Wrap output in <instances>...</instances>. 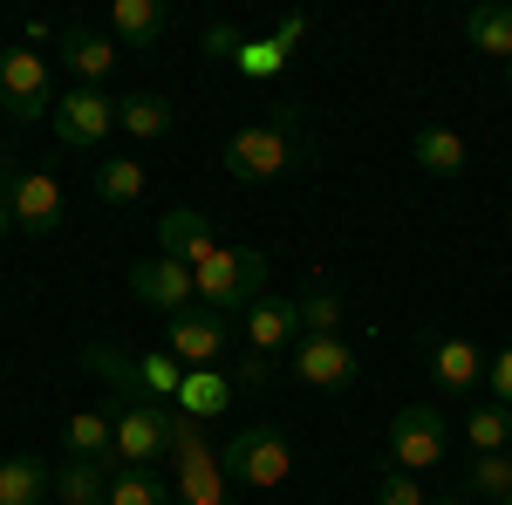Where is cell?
<instances>
[{
    "label": "cell",
    "instance_id": "1",
    "mask_svg": "<svg viewBox=\"0 0 512 505\" xmlns=\"http://www.w3.org/2000/svg\"><path fill=\"white\" fill-rule=\"evenodd\" d=\"M301 164H308V137H301L294 103L260 123H239L226 137V178L233 185H274V178H294Z\"/></svg>",
    "mask_w": 512,
    "mask_h": 505
},
{
    "label": "cell",
    "instance_id": "2",
    "mask_svg": "<svg viewBox=\"0 0 512 505\" xmlns=\"http://www.w3.org/2000/svg\"><path fill=\"white\" fill-rule=\"evenodd\" d=\"M171 505H233V478L219 465V444L205 437L198 417L178 410V424H171Z\"/></svg>",
    "mask_w": 512,
    "mask_h": 505
},
{
    "label": "cell",
    "instance_id": "3",
    "mask_svg": "<svg viewBox=\"0 0 512 505\" xmlns=\"http://www.w3.org/2000/svg\"><path fill=\"white\" fill-rule=\"evenodd\" d=\"M192 280H198V308L246 314L267 294V253L260 246H219L205 267H192Z\"/></svg>",
    "mask_w": 512,
    "mask_h": 505
},
{
    "label": "cell",
    "instance_id": "4",
    "mask_svg": "<svg viewBox=\"0 0 512 505\" xmlns=\"http://www.w3.org/2000/svg\"><path fill=\"white\" fill-rule=\"evenodd\" d=\"M219 465H226V478L246 485V492H274V485L294 478V444H287L274 424H246L233 444L219 451Z\"/></svg>",
    "mask_w": 512,
    "mask_h": 505
},
{
    "label": "cell",
    "instance_id": "5",
    "mask_svg": "<svg viewBox=\"0 0 512 505\" xmlns=\"http://www.w3.org/2000/svg\"><path fill=\"white\" fill-rule=\"evenodd\" d=\"M171 424H178L171 403H158V396H123V410L110 417L117 465H158V458H171Z\"/></svg>",
    "mask_w": 512,
    "mask_h": 505
},
{
    "label": "cell",
    "instance_id": "6",
    "mask_svg": "<svg viewBox=\"0 0 512 505\" xmlns=\"http://www.w3.org/2000/svg\"><path fill=\"white\" fill-rule=\"evenodd\" d=\"M383 465L390 471H431L444 465V410H431V403H403L390 417V444H383Z\"/></svg>",
    "mask_w": 512,
    "mask_h": 505
},
{
    "label": "cell",
    "instance_id": "7",
    "mask_svg": "<svg viewBox=\"0 0 512 505\" xmlns=\"http://www.w3.org/2000/svg\"><path fill=\"white\" fill-rule=\"evenodd\" d=\"M0 110L14 123H41V117H55V89H48V62H41L35 48H7L0 55Z\"/></svg>",
    "mask_w": 512,
    "mask_h": 505
},
{
    "label": "cell",
    "instance_id": "8",
    "mask_svg": "<svg viewBox=\"0 0 512 505\" xmlns=\"http://www.w3.org/2000/svg\"><path fill=\"white\" fill-rule=\"evenodd\" d=\"M233 349V328H226V314L212 308H185L164 321V355L178 362V369H219V355Z\"/></svg>",
    "mask_w": 512,
    "mask_h": 505
},
{
    "label": "cell",
    "instance_id": "9",
    "mask_svg": "<svg viewBox=\"0 0 512 505\" xmlns=\"http://www.w3.org/2000/svg\"><path fill=\"white\" fill-rule=\"evenodd\" d=\"M55 137L69 144V151H96L110 130H117V96H103V89H82V82H69L62 96H55Z\"/></svg>",
    "mask_w": 512,
    "mask_h": 505
},
{
    "label": "cell",
    "instance_id": "10",
    "mask_svg": "<svg viewBox=\"0 0 512 505\" xmlns=\"http://www.w3.org/2000/svg\"><path fill=\"white\" fill-rule=\"evenodd\" d=\"M7 219L28 239H48L69 219V198H62V185H55L48 171H14V178H7Z\"/></svg>",
    "mask_w": 512,
    "mask_h": 505
},
{
    "label": "cell",
    "instance_id": "11",
    "mask_svg": "<svg viewBox=\"0 0 512 505\" xmlns=\"http://www.w3.org/2000/svg\"><path fill=\"white\" fill-rule=\"evenodd\" d=\"M294 376L308 389H321V396H335V389H349L355 376H362V355H355L342 335H301V342H294Z\"/></svg>",
    "mask_w": 512,
    "mask_h": 505
},
{
    "label": "cell",
    "instance_id": "12",
    "mask_svg": "<svg viewBox=\"0 0 512 505\" xmlns=\"http://www.w3.org/2000/svg\"><path fill=\"white\" fill-rule=\"evenodd\" d=\"M130 301H144V308H158L164 321L171 314H185V308H198V280H192V267H178V260H137L130 267Z\"/></svg>",
    "mask_w": 512,
    "mask_h": 505
},
{
    "label": "cell",
    "instance_id": "13",
    "mask_svg": "<svg viewBox=\"0 0 512 505\" xmlns=\"http://www.w3.org/2000/svg\"><path fill=\"white\" fill-rule=\"evenodd\" d=\"M158 253H164V260H178V267H205V260L219 253L212 219L192 212V205H171V212L158 219Z\"/></svg>",
    "mask_w": 512,
    "mask_h": 505
},
{
    "label": "cell",
    "instance_id": "14",
    "mask_svg": "<svg viewBox=\"0 0 512 505\" xmlns=\"http://www.w3.org/2000/svg\"><path fill=\"white\" fill-rule=\"evenodd\" d=\"M294 328H301L294 294H260L253 308L239 314V335H246V349H253V355H280L287 342H294Z\"/></svg>",
    "mask_w": 512,
    "mask_h": 505
},
{
    "label": "cell",
    "instance_id": "15",
    "mask_svg": "<svg viewBox=\"0 0 512 505\" xmlns=\"http://www.w3.org/2000/svg\"><path fill=\"white\" fill-rule=\"evenodd\" d=\"M117 41L103 35V28H89V21H69L62 28V62H69V76L82 82V89H103L110 82V69H117Z\"/></svg>",
    "mask_w": 512,
    "mask_h": 505
},
{
    "label": "cell",
    "instance_id": "16",
    "mask_svg": "<svg viewBox=\"0 0 512 505\" xmlns=\"http://www.w3.org/2000/svg\"><path fill=\"white\" fill-rule=\"evenodd\" d=\"M485 362H492V355L478 349V342L451 335V342H437V349H431V376H437V389L465 396V389H478V383H485Z\"/></svg>",
    "mask_w": 512,
    "mask_h": 505
},
{
    "label": "cell",
    "instance_id": "17",
    "mask_svg": "<svg viewBox=\"0 0 512 505\" xmlns=\"http://www.w3.org/2000/svg\"><path fill=\"white\" fill-rule=\"evenodd\" d=\"M110 478L117 465H89V458H69L48 485V505H110Z\"/></svg>",
    "mask_w": 512,
    "mask_h": 505
},
{
    "label": "cell",
    "instance_id": "18",
    "mask_svg": "<svg viewBox=\"0 0 512 505\" xmlns=\"http://www.w3.org/2000/svg\"><path fill=\"white\" fill-rule=\"evenodd\" d=\"M117 130L130 144H158L164 130H171V103H164L158 89H130V96H117Z\"/></svg>",
    "mask_w": 512,
    "mask_h": 505
},
{
    "label": "cell",
    "instance_id": "19",
    "mask_svg": "<svg viewBox=\"0 0 512 505\" xmlns=\"http://www.w3.org/2000/svg\"><path fill=\"white\" fill-rule=\"evenodd\" d=\"M178 410H185V417H198V424L226 417V410H233V376H219V369H185Z\"/></svg>",
    "mask_w": 512,
    "mask_h": 505
},
{
    "label": "cell",
    "instance_id": "20",
    "mask_svg": "<svg viewBox=\"0 0 512 505\" xmlns=\"http://www.w3.org/2000/svg\"><path fill=\"white\" fill-rule=\"evenodd\" d=\"M465 41H472L478 55L512 62V0H478L472 14H465Z\"/></svg>",
    "mask_w": 512,
    "mask_h": 505
},
{
    "label": "cell",
    "instance_id": "21",
    "mask_svg": "<svg viewBox=\"0 0 512 505\" xmlns=\"http://www.w3.org/2000/svg\"><path fill=\"white\" fill-rule=\"evenodd\" d=\"M410 157H417L431 178H458L472 151H465V137H458L451 123H424V130H417V144H410Z\"/></svg>",
    "mask_w": 512,
    "mask_h": 505
},
{
    "label": "cell",
    "instance_id": "22",
    "mask_svg": "<svg viewBox=\"0 0 512 505\" xmlns=\"http://www.w3.org/2000/svg\"><path fill=\"white\" fill-rule=\"evenodd\" d=\"M62 444H69V458L117 465V437H110V417H103V410H76V417L62 424Z\"/></svg>",
    "mask_w": 512,
    "mask_h": 505
},
{
    "label": "cell",
    "instance_id": "23",
    "mask_svg": "<svg viewBox=\"0 0 512 505\" xmlns=\"http://www.w3.org/2000/svg\"><path fill=\"white\" fill-rule=\"evenodd\" d=\"M158 35H164L158 0H117V7H110V41H117V48H151Z\"/></svg>",
    "mask_w": 512,
    "mask_h": 505
},
{
    "label": "cell",
    "instance_id": "24",
    "mask_svg": "<svg viewBox=\"0 0 512 505\" xmlns=\"http://www.w3.org/2000/svg\"><path fill=\"white\" fill-rule=\"evenodd\" d=\"M55 471L35 458H0V505H48Z\"/></svg>",
    "mask_w": 512,
    "mask_h": 505
},
{
    "label": "cell",
    "instance_id": "25",
    "mask_svg": "<svg viewBox=\"0 0 512 505\" xmlns=\"http://www.w3.org/2000/svg\"><path fill=\"white\" fill-rule=\"evenodd\" d=\"M294 308H301V335H335V328L349 321V301H342L328 280H308V287L294 294Z\"/></svg>",
    "mask_w": 512,
    "mask_h": 505
},
{
    "label": "cell",
    "instance_id": "26",
    "mask_svg": "<svg viewBox=\"0 0 512 505\" xmlns=\"http://www.w3.org/2000/svg\"><path fill=\"white\" fill-rule=\"evenodd\" d=\"M465 444H472V458L512 451V410H499V403H478L472 417H465Z\"/></svg>",
    "mask_w": 512,
    "mask_h": 505
},
{
    "label": "cell",
    "instance_id": "27",
    "mask_svg": "<svg viewBox=\"0 0 512 505\" xmlns=\"http://www.w3.org/2000/svg\"><path fill=\"white\" fill-rule=\"evenodd\" d=\"M144 185H151V178H144V164H130V157H103V164H96V198H103V205H137Z\"/></svg>",
    "mask_w": 512,
    "mask_h": 505
},
{
    "label": "cell",
    "instance_id": "28",
    "mask_svg": "<svg viewBox=\"0 0 512 505\" xmlns=\"http://www.w3.org/2000/svg\"><path fill=\"white\" fill-rule=\"evenodd\" d=\"M110 505H171V485H164L151 465H117V478H110Z\"/></svg>",
    "mask_w": 512,
    "mask_h": 505
},
{
    "label": "cell",
    "instance_id": "29",
    "mask_svg": "<svg viewBox=\"0 0 512 505\" xmlns=\"http://www.w3.org/2000/svg\"><path fill=\"white\" fill-rule=\"evenodd\" d=\"M82 369L89 376H103V383L117 389V396H144V376H137V355H123V349H82Z\"/></svg>",
    "mask_w": 512,
    "mask_h": 505
},
{
    "label": "cell",
    "instance_id": "30",
    "mask_svg": "<svg viewBox=\"0 0 512 505\" xmlns=\"http://www.w3.org/2000/svg\"><path fill=\"white\" fill-rule=\"evenodd\" d=\"M465 492H472V499H506L512 492V451L472 458V465H465Z\"/></svg>",
    "mask_w": 512,
    "mask_h": 505
},
{
    "label": "cell",
    "instance_id": "31",
    "mask_svg": "<svg viewBox=\"0 0 512 505\" xmlns=\"http://www.w3.org/2000/svg\"><path fill=\"white\" fill-rule=\"evenodd\" d=\"M233 62H239V76H246V82H274L280 69H287V48H280L274 35H267V41H239Z\"/></svg>",
    "mask_w": 512,
    "mask_h": 505
},
{
    "label": "cell",
    "instance_id": "32",
    "mask_svg": "<svg viewBox=\"0 0 512 505\" xmlns=\"http://www.w3.org/2000/svg\"><path fill=\"white\" fill-rule=\"evenodd\" d=\"M376 505H431V492L410 478V471H390L383 465V485H376Z\"/></svg>",
    "mask_w": 512,
    "mask_h": 505
},
{
    "label": "cell",
    "instance_id": "33",
    "mask_svg": "<svg viewBox=\"0 0 512 505\" xmlns=\"http://www.w3.org/2000/svg\"><path fill=\"white\" fill-rule=\"evenodd\" d=\"M485 389H492V403H499V410H512V342L485 362Z\"/></svg>",
    "mask_w": 512,
    "mask_h": 505
},
{
    "label": "cell",
    "instance_id": "34",
    "mask_svg": "<svg viewBox=\"0 0 512 505\" xmlns=\"http://www.w3.org/2000/svg\"><path fill=\"white\" fill-rule=\"evenodd\" d=\"M267 376H274V355H253V349L239 355V369H233V383H239V389H260Z\"/></svg>",
    "mask_w": 512,
    "mask_h": 505
},
{
    "label": "cell",
    "instance_id": "35",
    "mask_svg": "<svg viewBox=\"0 0 512 505\" xmlns=\"http://www.w3.org/2000/svg\"><path fill=\"white\" fill-rule=\"evenodd\" d=\"M301 35H308V14H280V21H274V41L287 48V55H294V41H301Z\"/></svg>",
    "mask_w": 512,
    "mask_h": 505
},
{
    "label": "cell",
    "instance_id": "36",
    "mask_svg": "<svg viewBox=\"0 0 512 505\" xmlns=\"http://www.w3.org/2000/svg\"><path fill=\"white\" fill-rule=\"evenodd\" d=\"M41 41H62V28H55V21H28V28H21V48H41Z\"/></svg>",
    "mask_w": 512,
    "mask_h": 505
},
{
    "label": "cell",
    "instance_id": "37",
    "mask_svg": "<svg viewBox=\"0 0 512 505\" xmlns=\"http://www.w3.org/2000/svg\"><path fill=\"white\" fill-rule=\"evenodd\" d=\"M7 178H14V164H7V151H0V246H7V233H14V219H7Z\"/></svg>",
    "mask_w": 512,
    "mask_h": 505
},
{
    "label": "cell",
    "instance_id": "38",
    "mask_svg": "<svg viewBox=\"0 0 512 505\" xmlns=\"http://www.w3.org/2000/svg\"><path fill=\"white\" fill-rule=\"evenodd\" d=\"M431 505H465V499H451V492H431Z\"/></svg>",
    "mask_w": 512,
    "mask_h": 505
},
{
    "label": "cell",
    "instance_id": "39",
    "mask_svg": "<svg viewBox=\"0 0 512 505\" xmlns=\"http://www.w3.org/2000/svg\"><path fill=\"white\" fill-rule=\"evenodd\" d=\"M506 89H512V62H506Z\"/></svg>",
    "mask_w": 512,
    "mask_h": 505
},
{
    "label": "cell",
    "instance_id": "40",
    "mask_svg": "<svg viewBox=\"0 0 512 505\" xmlns=\"http://www.w3.org/2000/svg\"><path fill=\"white\" fill-rule=\"evenodd\" d=\"M499 505H512V492H506V499H499Z\"/></svg>",
    "mask_w": 512,
    "mask_h": 505
}]
</instances>
